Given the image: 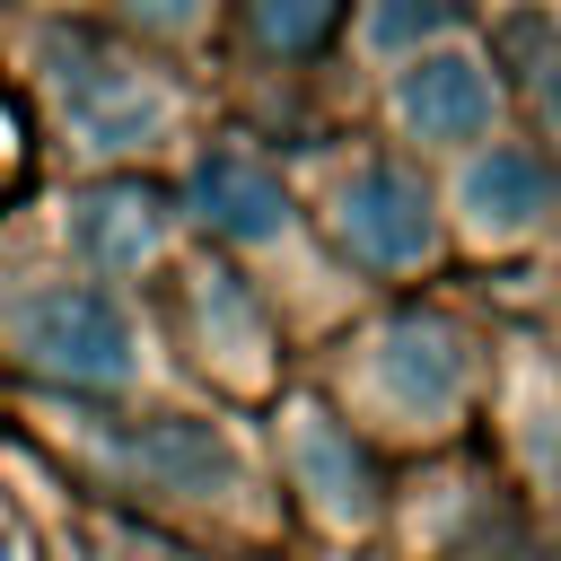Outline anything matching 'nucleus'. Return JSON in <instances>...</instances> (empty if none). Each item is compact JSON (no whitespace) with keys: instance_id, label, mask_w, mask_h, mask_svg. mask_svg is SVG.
Wrapping results in <instances>:
<instances>
[{"instance_id":"nucleus-1","label":"nucleus","mask_w":561,"mask_h":561,"mask_svg":"<svg viewBox=\"0 0 561 561\" xmlns=\"http://www.w3.org/2000/svg\"><path fill=\"white\" fill-rule=\"evenodd\" d=\"M105 482H114V517L131 526H175V517H219L254 491L245 447L219 421L193 412H158V421H123L105 430Z\"/></svg>"},{"instance_id":"nucleus-2","label":"nucleus","mask_w":561,"mask_h":561,"mask_svg":"<svg viewBox=\"0 0 561 561\" xmlns=\"http://www.w3.org/2000/svg\"><path fill=\"white\" fill-rule=\"evenodd\" d=\"M9 342L35 377L70 386V394H114L131 386V324L105 289H79V280H53V289H26L9 307Z\"/></svg>"},{"instance_id":"nucleus-3","label":"nucleus","mask_w":561,"mask_h":561,"mask_svg":"<svg viewBox=\"0 0 561 561\" xmlns=\"http://www.w3.org/2000/svg\"><path fill=\"white\" fill-rule=\"evenodd\" d=\"M280 473H289L298 508H307L324 535H368V526L386 517V473H377V456L351 438V421H333V412H298V421H289Z\"/></svg>"},{"instance_id":"nucleus-4","label":"nucleus","mask_w":561,"mask_h":561,"mask_svg":"<svg viewBox=\"0 0 561 561\" xmlns=\"http://www.w3.org/2000/svg\"><path fill=\"white\" fill-rule=\"evenodd\" d=\"M61 105H70V131L88 149H140L158 123H167V88L123 61V53H96V44H70V70H61Z\"/></svg>"},{"instance_id":"nucleus-5","label":"nucleus","mask_w":561,"mask_h":561,"mask_svg":"<svg viewBox=\"0 0 561 561\" xmlns=\"http://www.w3.org/2000/svg\"><path fill=\"white\" fill-rule=\"evenodd\" d=\"M333 228H342V245H351L359 263L403 272V263H421V254H430V237H438V219H430V184H421V175H403V167H386V158H368V167L342 184Z\"/></svg>"},{"instance_id":"nucleus-6","label":"nucleus","mask_w":561,"mask_h":561,"mask_svg":"<svg viewBox=\"0 0 561 561\" xmlns=\"http://www.w3.org/2000/svg\"><path fill=\"white\" fill-rule=\"evenodd\" d=\"M377 368H386V394H394L403 412H421V421H447V412L465 403L473 351H465V333H456L447 316H394V333H386Z\"/></svg>"},{"instance_id":"nucleus-7","label":"nucleus","mask_w":561,"mask_h":561,"mask_svg":"<svg viewBox=\"0 0 561 561\" xmlns=\"http://www.w3.org/2000/svg\"><path fill=\"white\" fill-rule=\"evenodd\" d=\"M394 114L421 140H473L491 123V70L473 53H412V70H394Z\"/></svg>"},{"instance_id":"nucleus-8","label":"nucleus","mask_w":561,"mask_h":561,"mask_svg":"<svg viewBox=\"0 0 561 561\" xmlns=\"http://www.w3.org/2000/svg\"><path fill=\"white\" fill-rule=\"evenodd\" d=\"M193 219L219 228V237H237V245H263V237L289 228V193H280L254 158L202 149V158H193Z\"/></svg>"},{"instance_id":"nucleus-9","label":"nucleus","mask_w":561,"mask_h":561,"mask_svg":"<svg viewBox=\"0 0 561 561\" xmlns=\"http://www.w3.org/2000/svg\"><path fill=\"white\" fill-rule=\"evenodd\" d=\"M70 228H79V254H88L96 272H140V263L167 245V202H158L149 184H96V193L70 210Z\"/></svg>"},{"instance_id":"nucleus-10","label":"nucleus","mask_w":561,"mask_h":561,"mask_svg":"<svg viewBox=\"0 0 561 561\" xmlns=\"http://www.w3.org/2000/svg\"><path fill=\"white\" fill-rule=\"evenodd\" d=\"M552 193H561V175H552L535 149H491V158L465 167V210H473L482 237H517V228H535V219L552 210Z\"/></svg>"},{"instance_id":"nucleus-11","label":"nucleus","mask_w":561,"mask_h":561,"mask_svg":"<svg viewBox=\"0 0 561 561\" xmlns=\"http://www.w3.org/2000/svg\"><path fill=\"white\" fill-rule=\"evenodd\" d=\"M245 9H254V35L272 53H316L342 18V0H245Z\"/></svg>"},{"instance_id":"nucleus-12","label":"nucleus","mask_w":561,"mask_h":561,"mask_svg":"<svg viewBox=\"0 0 561 561\" xmlns=\"http://www.w3.org/2000/svg\"><path fill=\"white\" fill-rule=\"evenodd\" d=\"M96 561H245V552H219V543H193V535H167V526H131V517H114Z\"/></svg>"},{"instance_id":"nucleus-13","label":"nucleus","mask_w":561,"mask_h":561,"mask_svg":"<svg viewBox=\"0 0 561 561\" xmlns=\"http://www.w3.org/2000/svg\"><path fill=\"white\" fill-rule=\"evenodd\" d=\"M447 26H456V0H377V18H368V35L386 53H412V44L447 35Z\"/></svg>"},{"instance_id":"nucleus-14","label":"nucleus","mask_w":561,"mask_h":561,"mask_svg":"<svg viewBox=\"0 0 561 561\" xmlns=\"http://www.w3.org/2000/svg\"><path fill=\"white\" fill-rule=\"evenodd\" d=\"M123 9H131L149 35H184V26L202 18V0H123Z\"/></svg>"},{"instance_id":"nucleus-15","label":"nucleus","mask_w":561,"mask_h":561,"mask_svg":"<svg viewBox=\"0 0 561 561\" xmlns=\"http://www.w3.org/2000/svg\"><path fill=\"white\" fill-rule=\"evenodd\" d=\"M0 561H35V552H26V535H18L9 517H0Z\"/></svg>"},{"instance_id":"nucleus-16","label":"nucleus","mask_w":561,"mask_h":561,"mask_svg":"<svg viewBox=\"0 0 561 561\" xmlns=\"http://www.w3.org/2000/svg\"><path fill=\"white\" fill-rule=\"evenodd\" d=\"M543 105L561 114V53H552V70H543Z\"/></svg>"},{"instance_id":"nucleus-17","label":"nucleus","mask_w":561,"mask_h":561,"mask_svg":"<svg viewBox=\"0 0 561 561\" xmlns=\"http://www.w3.org/2000/svg\"><path fill=\"white\" fill-rule=\"evenodd\" d=\"M70 561H96V552H70Z\"/></svg>"}]
</instances>
